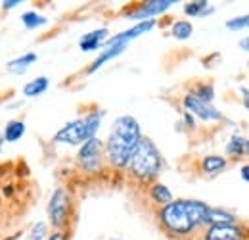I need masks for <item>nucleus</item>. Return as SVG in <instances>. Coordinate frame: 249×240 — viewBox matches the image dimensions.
<instances>
[{
  "mask_svg": "<svg viewBox=\"0 0 249 240\" xmlns=\"http://www.w3.org/2000/svg\"><path fill=\"white\" fill-rule=\"evenodd\" d=\"M142 140L140 123L132 116H119L113 121L107 140H106V158L113 167H126L132 152Z\"/></svg>",
  "mask_w": 249,
  "mask_h": 240,
  "instance_id": "f257e3e1",
  "label": "nucleus"
},
{
  "mask_svg": "<svg viewBox=\"0 0 249 240\" xmlns=\"http://www.w3.org/2000/svg\"><path fill=\"white\" fill-rule=\"evenodd\" d=\"M104 116H106V112L94 110L90 114H87L85 118H79V120L65 123L62 129L54 135V142L69 144V146H83L87 140L96 137Z\"/></svg>",
  "mask_w": 249,
  "mask_h": 240,
  "instance_id": "f03ea898",
  "label": "nucleus"
},
{
  "mask_svg": "<svg viewBox=\"0 0 249 240\" xmlns=\"http://www.w3.org/2000/svg\"><path fill=\"white\" fill-rule=\"evenodd\" d=\"M161 165H163V160H161V154L154 144V140L148 137H142V140L138 142L136 150L132 152V156L126 163V169L136 179L152 180L159 175Z\"/></svg>",
  "mask_w": 249,
  "mask_h": 240,
  "instance_id": "7ed1b4c3",
  "label": "nucleus"
},
{
  "mask_svg": "<svg viewBox=\"0 0 249 240\" xmlns=\"http://www.w3.org/2000/svg\"><path fill=\"white\" fill-rule=\"evenodd\" d=\"M159 221L169 233H173L177 237L190 235L196 229V225L192 223V219L188 215L184 200H173L171 204L163 206L159 211Z\"/></svg>",
  "mask_w": 249,
  "mask_h": 240,
  "instance_id": "20e7f679",
  "label": "nucleus"
},
{
  "mask_svg": "<svg viewBox=\"0 0 249 240\" xmlns=\"http://www.w3.org/2000/svg\"><path fill=\"white\" fill-rule=\"evenodd\" d=\"M104 152H106V144L98 137L87 140L79 148V152H77V163H79V167L83 171H87V173H96L102 167Z\"/></svg>",
  "mask_w": 249,
  "mask_h": 240,
  "instance_id": "39448f33",
  "label": "nucleus"
},
{
  "mask_svg": "<svg viewBox=\"0 0 249 240\" xmlns=\"http://www.w3.org/2000/svg\"><path fill=\"white\" fill-rule=\"evenodd\" d=\"M69 210H71V198L69 192L65 188H56L50 196L48 202V217H50V225L54 229H62L69 217Z\"/></svg>",
  "mask_w": 249,
  "mask_h": 240,
  "instance_id": "423d86ee",
  "label": "nucleus"
},
{
  "mask_svg": "<svg viewBox=\"0 0 249 240\" xmlns=\"http://www.w3.org/2000/svg\"><path fill=\"white\" fill-rule=\"evenodd\" d=\"M182 106L188 114H192L194 118H199L201 121H220L222 114L218 112L213 104H207L199 98H196L192 92H188L182 100Z\"/></svg>",
  "mask_w": 249,
  "mask_h": 240,
  "instance_id": "0eeeda50",
  "label": "nucleus"
},
{
  "mask_svg": "<svg viewBox=\"0 0 249 240\" xmlns=\"http://www.w3.org/2000/svg\"><path fill=\"white\" fill-rule=\"evenodd\" d=\"M173 4H175V0H150V2H144V4H142L136 12H132L128 18H130V20H136V21L140 23V21L152 20L154 16H159V14L167 12Z\"/></svg>",
  "mask_w": 249,
  "mask_h": 240,
  "instance_id": "6e6552de",
  "label": "nucleus"
},
{
  "mask_svg": "<svg viewBox=\"0 0 249 240\" xmlns=\"http://www.w3.org/2000/svg\"><path fill=\"white\" fill-rule=\"evenodd\" d=\"M203 240H244V231L234 225H211L205 231Z\"/></svg>",
  "mask_w": 249,
  "mask_h": 240,
  "instance_id": "1a4fd4ad",
  "label": "nucleus"
},
{
  "mask_svg": "<svg viewBox=\"0 0 249 240\" xmlns=\"http://www.w3.org/2000/svg\"><path fill=\"white\" fill-rule=\"evenodd\" d=\"M109 31L106 29V27H102V29H94L90 33H87V35H83L81 37V40H79V48L83 50V52H94V50H100V48H104L106 46V42L109 40Z\"/></svg>",
  "mask_w": 249,
  "mask_h": 240,
  "instance_id": "9d476101",
  "label": "nucleus"
},
{
  "mask_svg": "<svg viewBox=\"0 0 249 240\" xmlns=\"http://www.w3.org/2000/svg\"><path fill=\"white\" fill-rule=\"evenodd\" d=\"M186 202L188 215L196 227H209V211L211 206L201 200H184Z\"/></svg>",
  "mask_w": 249,
  "mask_h": 240,
  "instance_id": "9b49d317",
  "label": "nucleus"
},
{
  "mask_svg": "<svg viewBox=\"0 0 249 240\" xmlns=\"http://www.w3.org/2000/svg\"><path fill=\"white\" fill-rule=\"evenodd\" d=\"M126 46H128V44H106V46L102 48V52L98 54V58L92 61V65L89 67V73L98 71L104 63H107V61L117 58V56H121L124 50H126Z\"/></svg>",
  "mask_w": 249,
  "mask_h": 240,
  "instance_id": "f8f14e48",
  "label": "nucleus"
},
{
  "mask_svg": "<svg viewBox=\"0 0 249 240\" xmlns=\"http://www.w3.org/2000/svg\"><path fill=\"white\" fill-rule=\"evenodd\" d=\"M226 165H228L226 158L217 156V154L205 156V158L201 160V171H203L205 175H217V173H220L222 169H226Z\"/></svg>",
  "mask_w": 249,
  "mask_h": 240,
  "instance_id": "ddd939ff",
  "label": "nucleus"
},
{
  "mask_svg": "<svg viewBox=\"0 0 249 240\" xmlns=\"http://www.w3.org/2000/svg\"><path fill=\"white\" fill-rule=\"evenodd\" d=\"M23 135H25V123L19 120L8 121L6 127H4V131H2L4 142H18Z\"/></svg>",
  "mask_w": 249,
  "mask_h": 240,
  "instance_id": "4468645a",
  "label": "nucleus"
},
{
  "mask_svg": "<svg viewBox=\"0 0 249 240\" xmlns=\"http://www.w3.org/2000/svg\"><path fill=\"white\" fill-rule=\"evenodd\" d=\"M226 154L230 158H240V156H249V139H244L242 135H234L228 144H226Z\"/></svg>",
  "mask_w": 249,
  "mask_h": 240,
  "instance_id": "2eb2a0df",
  "label": "nucleus"
},
{
  "mask_svg": "<svg viewBox=\"0 0 249 240\" xmlns=\"http://www.w3.org/2000/svg\"><path fill=\"white\" fill-rule=\"evenodd\" d=\"M35 61H36V54L35 52L23 54V56H19V58H16V60H12L8 63V71L16 73V75H21V73H25L29 69V65H33Z\"/></svg>",
  "mask_w": 249,
  "mask_h": 240,
  "instance_id": "dca6fc26",
  "label": "nucleus"
},
{
  "mask_svg": "<svg viewBox=\"0 0 249 240\" xmlns=\"http://www.w3.org/2000/svg\"><path fill=\"white\" fill-rule=\"evenodd\" d=\"M236 215L224 208H211L209 211V227L211 225H234Z\"/></svg>",
  "mask_w": 249,
  "mask_h": 240,
  "instance_id": "f3484780",
  "label": "nucleus"
},
{
  "mask_svg": "<svg viewBox=\"0 0 249 240\" xmlns=\"http://www.w3.org/2000/svg\"><path fill=\"white\" fill-rule=\"evenodd\" d=\"M150 198L163 208V206H167V204H171V202H173V192L169 190V186H165V184L157 182V184H154V186L150 188Z\"/></svg>",
  "mask_w": 249,
  "mask_h": 240,
  "instance_id": "a211bd4d",
  "label": "nucleus"
},
{
  "mask_svg": "<svg viewBox=\"0 0 249 240\" xmlns=\"http://www.w3.org/2000/svg\"><path fill=\"white\" fill-rule=\"evenodd\" d=\"M48 85H50V81H48V77H36V79H33L29 81L25 87H23V96H27V98H35V96H40L42 92H46L48 89Z\"/></svg>",
  "mask_w": 249,
  "mask_h": 240,
  "instance_id": "6ab92c4d",
  "label": "nucleus"
},
{
  "mask_svg": "<svg viewBox=\"0 0 249 240\" xmlns=\"http://www.w3.org/2000/svg\"><path fill=\"white\" fill-rule=\"evenodd\" d=\"M211 12H213V8H209L207 0H194V2L184 4V14L190 16V18H203V16H207Z\"/></svg>",
  "mask_w": 249,
  "mask_h": 240,
  "instance_id": "aec40b11",
  "label": "nucleus"
},
{
  "mask_svg": "<svg viewBox=\"0 0 249 240\" xmlns=\"http://www.w3.org/2000/svg\"><path fill=\"white\" fill-rule=\"evenodd\" d=\"M171 35H173L177 40H188V39L194 35V25H192L188 20H178V21L173 23Z\"/></svg>",
  "mask_w": 249,
  "mask_h": 240,
  "instance_id": "412c9836",
  "label": "nucleus"
},
{
  "mask_svg": "<svg viewBox=\"0 0 249 240\" xmlns=\"http://www.w3.org/2000/svg\"><path fill=\"white\" fill-rule=\"evenodd\" d=\"M21 23H23L27 29H36V27L46 25V23H48V20H46L44 16L36 14V12H25V14L21 16Z\"/></svg>",
  "mask_w": 249,
  "mask_h": 240,
  "instance_id": "4be33fe9",
  "label": "nucleus"
},
{
  "mask_svg": "<svg viewBox=\"0 0 249 240\" xmlns=\"http://www.w3.org/2000/svg\"><path fill=\"white\" fill-rule=\"evenodd\" d=\"M192 94L196 98L207 102V104H213L215 102V89H213V85H197L196 89L192 90Z\"/></svg>",
  "mask_w": 249,
  "mask_h": 240,
  "instance_id": "5701e85b",
  "label": "nucleus"
},
{
  "mask_svg": "<svg viewBox=\"0 0 249 240\" xmlns=\"http://www.w3.org/2000/svg\"><path fill=\"white\" fill-rule=\"evenodd\" d=\"M226 29L230 31H242L249 29V14L246 16H238V18H232L226 21Z\"/></svg>",
  "mask_w": 249,
  "mask_h": 240,
  "instance_id": "b1692460",
  "label": "nucleus"
},
{
  "mask_svg": "<svg viewBox=\"0 0 249 240\" xmlns=\"http://www.w3.org/2000/svg\"><path fill=\"white\" fill-rule=\"evenodd\" d=\"M46 239V223L44 221H38L35 223L29 233V240H44Z\"/></svg>",
  "mask_w": 249,
  "mask_h": 240,
  "instance_id": "393cba45",
  "label": "nucleus"
},
{
  "mask_svg": "<svg viewBox=\"0 0 249 240\" xmlns=\"http://www.w3.org/2000/svg\"><path fill=\"white\" fill-rule=\"evenodd\" d=\"M19 4H21V0H4V2H2V8H4V10H12V8L19 6Z\"/></svg>",
  "mask_w": 249,
  "mask_h": 240,
  "instance_id": "a878e982",
  "label": "nucleus"
},
{
  "mask_svg": "<svg viewBox=\"0 0 249 240\" xmlns=\"http://www.w3.org/2000/svg\"><path fill=\"white\" fill-rule=\"evenodd\" d=\"M240 94H242V98H244V106L249 108V89L248 87H240Z\"/></svg>",
  "mask_w": 249,
  "mask_h": 240,
  "instance_id": "bb28decb",
  "label": "nucleus"
},
{
  "mask_svg": "<svg viewBox=\"0 0 249 240\" xmlns=\"http://www.w3.org/2000/svg\"><path fill=\"white\" fill-rule=\"evenodd\" d=\"M240 177L246 180V182H249V163L242 165V169H240Z\"/></svg>",
  "mask_w": 249,
  "mask_h": 240,
  "instance_id": "cd10ccee",
  "label": "nucleus"
},
{
  "mask_svg": "<svg viewBox=\"0 0 249 240\" xmlns=\"http://www.w3.org/2000/svg\"><path fill=\"white\" fill-rule=\"evenodd\" d=\"M184 121H186L188 127H194V125H196V121H194V116H192V114H188V112H184Z\"/></svg>",
  "mask_w": 249,
  "mask_h": 240,
  "instance_id": "c85d7f7f",
  "label": "nucleus"
},
{
  "mask_svg": "<svg viewBox=\"0 0 249 240\" xmlns=\"http://www.w3.org/2000/svg\"><path fill=\"white\" fill-rule=\"evenodd\" d=\"M240 48L246 50V52H249V37H244V39L240 40Z\"/></svg>",
  "mask_w": 249,
  "mask_h": 240,
  "instance_id": "c756f323",
  "label": "nucleus"
},
{
  "mask_svg": "<svg viewBox=\"0 0 249 240\" xmlns=\"http://www.w3.org/2000/svg\"><path fill=\"white\" fill-rule=\"evenodd\" d=\"M106 240H123L121 237H111V239H106Z\"/></svg>",
  "mask_w": 249,
  "mask_h": 240,
  "instance_id": "7c9ffc66",
  "label": "nucleus"
}]
</instances>
